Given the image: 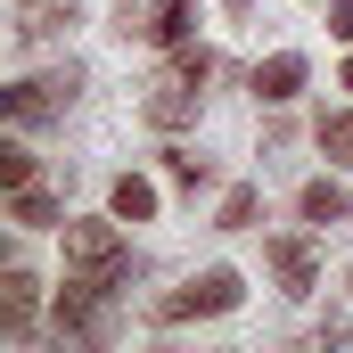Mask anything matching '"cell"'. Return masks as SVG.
<instances>
[{
    "label": "cell",
    "mask_w": 353,
    "mask_h": 353,
    "mask_svg": "<svg viewBox=\"0 0 353 353\" xmlns=\"http://www.w3.org/2000/svg\"><path fill=\"white\" fill-rule=\"evenodd\" d=\"M0 181H8V189L33 181V148H25V140H0Z\"/></svg>",
    "instance_id": "cell-16"
},
{
    "label": "cell",
    "mask_w": 353,
    "mask_h": 353,
    "mask_svg": "<svg viewBox=\"0 0 353 353\" xmlns=\"http://www.w3.org/2000/svg\"><path fill=\"white\" fill-rule=\"evenodd\" d=\"M33 296H41V288H33V271H0V337H8V345H25V337H33Z\"/></svg>",
    "instance_id": "cell-5"
},
{
    "label": "cell",
    "mask_w": 353,
    "mask_h": 353,
    "mask_svg": "<svg viewBox=\"0 0 353 353\" xmlns=\"http://www.w3.org/2000/svg\"><path fill=\"white\" fill-rule=\"evenodd\" d=\"M255 214H263V189H230L222 214H214V230H255Z\"/></svg>",
    "instance_id": "cell-14"
},
{
    "label": "cell",
    "mask_w": 353,
    "mask_h": 353,
    "mask_svg": "<svg viewBox=\"0 0 353 353\" xmlns=\"http://www.w3.org/2000/svg\"><path fill=\"white\" fill-rule=\"evenodd\" d=\"M321 157L329 165H353V115H321Z\"/></svg>",
    "instance_id": "cell-15"
},
{
    "label": "cell",
    "mask_w": 353,
    "mask_h": 353,
    "mask_svg": "<svg viewBox=\"0 0 353 353\" xmlns=\"http://www.w3.org/2000/svg\"><path fill=\"white\" fill-rule=\"evenodd\" d=\"M83 83H90V74L66 58V66H50V74H25V83H8V90H0V115H8L17 132H33V123H58V115L83 99Z\"/></svg>",
    "instance_id": "cell-1"
},
{
    "label": "cell",
    "mask_w": 353,
    "mask_h": 353,
    "mask_svg": "<svg viewBox=\"0 0 353 353\" xmlns=\"http://www.w3.org/2000/svg\"><path fill=\"white\" fill-rule=\"evenodd\" d=\"M66 25H74V0H17V25H8V33L33 50V41H58Z\"/></svg>",
    "instance_id": "cell-7"
},
{
    "label": "cell",
    "mask_w": 353,
    "mask_h": 353,
    "mask_svg": "<svg viewBox=\"0 0 353 353\" xmlns=\"http://www.w3.org/2000/svg\"><path fill=\"white\" fill-rule=\"evenodd\" d=\"M345 296H353V271H345Z\"/></svg>",
    "instance_id": "cell-21"
},
{
    "label": "cell",
    "mask_w": 353,
    "mask_h": 353,
    "mask_svg": "<svg viewBox=\"0 0 353 353\" xmlns=\"http://www.w3.org/2000/svg\"><path fill=\"white\" fill-rule=\"evenodd\" d=\"M189 33H197V0H157V8H148V41L189 50Z\"/></svg>",
    "instance_id": "cell-9"
},
{
    "label": "cell",
    "mask_w": 353,
    "mask_h": 353,
    "mask_svg": "<svg viewBox=\"0 0 353 353\" xmlns=\"http://www.w3.org/2000/svg\"><path fill=\"white\" fill-rule=\"evenodd\" d=\"M148 8H157V0H115V33H123V41H132V33H148V25H140Z\"/></svg>",
    "instance_id": "cell-17"
},
{
    "label": "cell",
    "mask_w": 353,
    "mask_h": 353,
    "mask_svg": "<svg viewBox=\"0 0 353 353\" xmlns=\"http://www.w3.org/2000/svg\"><path fill=\"white\" fill-rule=\"evenodd\" d=\"M329 33H337V41H353V0H337V8H329Z\"/></svg>",
    "instance_id": "cell-19"
},
{
    "label": "cell",
    "mask_w": 353,
    "mask_h": 353,
    "mask_svg": "<svg viewBox=\"0 0 353 353\" xmlns=\"http://www.w3.org/2000/svg\"><path fill=\"white\" fill-rule=\"evenodd\" d=\"M8 222H25V230H50V222H58V205H50L33 181H25V189H8Z\"/></svg>",
    "instance_id": "cell-12"
},
{
    "label": "cell",
    "mask_w": 353,
    "mask_h": 353,
    "mask_svg": "<svg viewBox=\"0 0 353 353\" xmlns=\"http://www.w3.org/2000/svg\"><path fill=\"white\" fill-rule=\"evenodd\" d=\"M296 205H304V222H345V214H353V197L337 189V181H304Z\"/></svg>",
    "instance_id": "cell-11"
},
{
    "label": "cell",
    "mask_w": 353,
    "mask_h": 353,
    "mask_svg": "<svg viewBox=\"0 0 353 353\" xmlns=\"http://www.w3.org/2000/svg\"><path fill=\"white\" fill-rule=\"evenodd\" d=\"M107 205H115V222H148V214H157V181L123 173L115 189H107Z\"/></svg>",
    "instance_id": "cell-10"
},
{
    "label": "cell",
    "mask_w": 353,
    "mask_h": 353,
    "mask_svg": "<svg viewBox=\"0 0 353 353\" xmlns=\"http://www.w3.org/2000/svg\"><path fill=\"white\" fill-rule=\"evenodd\" d=\"M345 90H353V58H345Z\"/></svg>",
    "instance_id": "cell-20"
},
{
    "label": "cell",
    "mask_w": 353,
    "mask_h": 353,
    "mask_svg": "<svg viewBox=\"0 0 353 353\" xmlns=\"http://www.w3.org/2000/svg\"><path fill=\"white\" fill-rule=\"evenodd\" d=\"M312 337H321V345H353V321H345V312H329V321H321Z\"/></svg>",
    "instance_id": "cell-18"
},
{
    "label": "cell",
    "mask_w": 353,
    "mask_h": 353,
    "mask_svg": "<svg viewBox=\"0 0 353 353\" xmlns=\"http://www.w3.org/2000/svg\"><path fill=\"white\" fill-rule=\"evenodd\" d=\"M296 90H304V58H296V50H279V58H263V66H255V99L288 107Z\"/></svg>",
    "instance_id": "cell-8"
},
{
    "label": "cell",
    "mask_w": 353,
    "mask_h": 353,
    "mask_svg": "<svg viewBox=\"0 0 353 353\" xmlns=\"http://www.w3.org/2000/svg\"><path fill=\"white\" fill-rule=\"evenodd\" d=\"M197 99H205V83H197V74H189V66L173 58V74H157V83H148V99H140V115H148L157 132H181V123L197 115Z\"/></svg>",
    "instance_id": "cell-4"
},
{
    "label": "cell",
    "mask_w": 353,
    "mask_h": 353,
    "mask_svg": "<svg viewBox=\"0 0 353 353\" xmlns=\"http://www.w3.org/2000/svg\"><path fill=\"white\" fill-rule=\"evenodd\" d=\"M271 279H279V296H312V288H321L312 247H304V239H271Z\"/></svg>",
    "instance_id": "cell-6"
},
{
    "label": "cell",
    "mask_w": 353,
    "mask_h": 353,
    "mask_svg": "<svg viewBox=\"0 0 353 353\" xmlns=\"http://www.w3.org/2000/svg\"><path fill=\"white\" fill-rule=\"evenodd\" d=\"M165 173H173V189H205V181H214V157H197V148H165Z\"/></svg>",
    "instance_id": "cell-13"
},
{
    "label": "cell",
    "mask_w": 353,
    "mask_h": 353,
    "mask_svg": "<svg viewBox=\"0 0 353 353\" xmlns=\"http://www.w3.org/2000/svg\"><path fill=\"white\" fill-rule=\"evenodd\" d=\"M66 263H74V279H99V288H123L132 279V247L107 230V222H66Z\"/></svg>",
    "instance_id": "cell-2"
},
{
    "label": "cell",
    "mask_w": 353,
    "mask_h": 353,
    "mask_svg": "<svg viewBox=\"0 0 353 353\" xmlns=\"http://www.w3.org/2000/svg\"><path fill=\"white\" fill-rule=\"evenodd\" d=\"M239 296H247V279L214 263V271H197L189 288L157 296V321H165V329H181V321H214V312H239Z\"/></svg>",
    "instance_id": "cell-3"
}]
</instances>
